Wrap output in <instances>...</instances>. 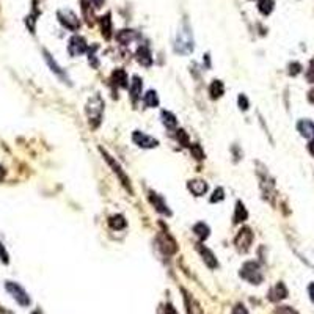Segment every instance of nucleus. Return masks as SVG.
<instances>
[{
    "mask_svg": "<svg viewBox=\"0 0 314 314\" xmlns=\"http://www.w3.org/2000/svg\"><path fill=\"white\" fill-rule=\"evenodd\" d=\"M193 49H195V41H193L192 28L187 21H182L175 41V52L181 55H189L193 52Z\"/></svg>",
    "mask_w": 314,
    "mask_h": 314,
    "instance_id": "f257e3e1",
    "label": "nucleus"
},
{
    "mask_svg": "<svg viewBox=\"0 0 314 314\" xmlns=\"http://www.w3.org/2000/svg\"><path fill=\"white\" fill-rule=\"evenodd\" d=\"M104 107H106V102L99 93L93 94L88 99L87 106H85V113H87V118H88L91 129H97L99 124H101L102 115H104Z\"/></svg>",
    "mask_w": 314,
    "mask_h": 314,
    "instance_id": "f03ea898",
    "label": "nucleus"
},
{
    "mask_svg": "<svg viewBox=\"0 0 314 314\" xmlns=\"http://www.w3.org/2000/svg\"><path fill=\"white\" fill-rule=\"evenodd\" d=\"M239 277L242 280L248 281L250 284H261L264 281V274L261 270V266L256 261H247L242 264L239 270Z\"/></svg>",
    "mask_w": 314,
    "mask_h": 314,
    "instance_id": "7ed1b4c3",
    "label": "nucleus"
},
{
    "mask_svg": "<svg viewBox=\"0 0 314 314\" xmlns=\"http://www.w3.org/2000/svg\"><path fill=\"white\" fill-rule=\"evenodd\" d=\"M99 152L102 154V157L106 159V162L109 164V167L113 170V173H115L117 176H118V179H120V182L123 184V187L129 192L131 195H134V189H132V184H131V179H129V176H127L126 173H124V170H123V167L113 159V157L102 148V146H99Z\"/></svg>",
    "mask_w": 314,
    "mask_h": 314,
    "instance_id": "20e7f679",
    "label": "nucleus"
},
{
    "mask_svg": "<svg viewBox=\"0 0 314 314\" xmlns=\"http://www.w3.org/2000/svg\"><path fill=\"white\" fill-rule=\"evenodd\" d=\"M253 239H254V234L251 231V228L242 226L240 230L237 231L236 237H234V245H236L237 251L239 253H247L251 248Z\"/></svg>",
    "mask_w": 314,
    "mask_h": 314,
    "instance_id": "39448f33",
    "label": "nucleus"
},
{
    "mask_svg": "<svg viewBox=\"0 0 314 314\" xmlns=\"http://www.w3.org/2000/svg\"><path fill=\"white\" fill-rule=\"evenodd\" d=\"M5 289L11 294V297L16 300L21 306H28L32 303L30 300V295L27 294V291L21 286L19 283H14V281H7L5 283Z\"/></svg>",
    "mask_w": 314,
    "mask_h": 314,
    "instance_id": "423d86ee",
    "label": "nucleus"
},
{
    "mask_svg": "<svg viewBox=\"0 0 314 314\" xmlns=\"http://www.w3.org/2000/svg\"><path fill=\"white\" fill-rule=\"evenodd\" d=\"M57 19L59 22L71 32H77L80 27V21L71 10H59L57 11Z\"/></svg>",
    "mask_w": 314,
    "mask_h": 314,
    "instance_id": "0eeeda50",
    "label": "nucleus"
},
{
    "mask_svg": "<svg viewBox=\"0 0 314 314\" xmlns=\"http://www.w3.org/2000/svg\"><path fill=\"white\" fill-rule=\"evenodd\" d=\"M157 244H159L161 250L167 256H171V254H175L178 251L176 240L173 239V236H171L168 231H161L159 233V236H157Z\"/></svg>",
    "mask_w": 314,
    "mask_h": 314,
    "instance_id": "6e6552de",
    "label": "nucleus"
},
{
    "mask_svg": "<svg viewBox=\"0 0 314 314\" xmlns=\"http://www.w3.org/2000/svg\"><path fill=\"white\" fill-rule=\"evenodd\" d=\"M132 141L138 148H143V149H154L159 146V140L145 134V132H141V131L132 132Z\"/></svg>",
    "mask_w": 314,
    "mask_h": 314,
    "instance_id": "1a4fd4ad",
    "label": "nucleus"
},
{
    "mask_svg": "<svg viewBox=\"0 0 314 314\" xmlns=\"http://www.w3.org/2000/svg\"><path fill=\"white\" fill-rule=\"evenodd\" d=\"M88 50L87 47V41H85L83 36L80 35H74L73 38L69 39V44H68V54L71 57H79L82 54H85Z\"/></svg>",
    "mask_w": 314,
    "mask_h": 314,
    "instance_id": "9d476101",
    "label": "nucleus"
},
{
    "mask_svg": "<svg viewBox=\"0 0 314 314\" xmlns=\"http://www.w3.org/2000/svg\"><path fill=\"white\" fill-rule=\"evenodd\" d=\"M148 198H149V203L154 206V209L159 212V214H162V216H167V217H171V209L168 207V204H167V201L164 199V196L162 195H159V193H155L154 190H149V195H148Z\"/></svg>",
    "mask_w": 314,
    "mask_h": 314,
    "instance_id": "9b49d317",
    "label": "nucleus"
},
{
    "mask_svg": "<svg viewBox=\"0 0 314 314\" xmlns=\"http://www.w3.org/2000/svg\"><path fill=\"white\" fill-rule=\"evenodd\" d=\"M42 55H44V60H46V63H47V66L50 68V71L52 73L57 76V77H60L63 82H68V83H71V80H69V77H68V74H66V71L55 62V59L54 57L46 50V49H42Z\"/></svg>",
    "mask_w": 314,
    "mask_h": 314,
    "instance_id": "f8f14e48",
    "label": "nucleus"
},
{
    "mask_svg": "<svg viewBox=\"0 0 314 314\" xmlns=\"http://www.w3.org/2000/svg\"><path fill=\"white\" fill-rule=\"evenodd\" d=\"M258 176H259V181H261V189H263L264 196L266 198L269 196V201L272 203V198L270 196H275V182H274V179L269 176L267 171H258Z\"/></svg>",
    "mask_w": 314,
    "mask_h": 314,
    "instance_id": "ddd939ff",
    "label": "nucleus"
},
{
    "mask_svg": "<svg viewBox=\"0 0 314 314\" xmlns=\"http://www.w3.org/2000/svg\"><path fill=\"white\" fill-rule=\"evenodd\" d=\"M196 250H198V253L201 254V258H203V261H204V264L209 267V269H219V259L216 258V254H214V251L211 250V248H207L206 245H203V244H198L196 245Z\"/></svg>",
    "mask_w": 314,
    "mask_h": 314,
    "instance_id": "4468645a",
    "label": "nucleus"
},
{
    "mask_svg": "<svg viewBox=\"0 0 314 314\" xmlns=\"http://www.w3.org/2000/svg\"><path fill=\"white\" fill-rule=\"evenodd\" d=\"M187 189L193 196H203V195L207 193L209 185L203 179H192V181L187 182Z\"/></svg>",
    "mask_w": 314,
    "mask_h": 314,
    "instance_id": "2eb2a0df",
    "label": "nucleus"
},
{
    "mask_svg": "<svg viewBox=\"0 0 314 314\" xmlns=\"http://www.w3.org/2000/svg\"><path fill=\"white\" fill-rule=\"evenodd\" d=\"M288 288H286V284H284L283 281L277 283L275 286L269 291V300L270 302H280L283 300V298H286L288 297Z\"/></svg>",
    "mask_w": 314,
    "mask_h": 314,
    "instance_id": "dca6fc26",
    "label": "nucleus"
},
{
    "mask_svg": "<svg viewBox=\"0 0 314 314\" xmlns=\"http://www.w3.org/2000/svg\"><path fill=\"white\" fill-rule=\"evenodd\" d=\"M141 91H143V80L140 76H132V80L129 83V94L132 102H137L141 97Z\"/></svg>",
    "mask_w": 314,
    "mask_h": 314,
    "instance_id": "f3484780",
    "label": "nucleus"
},
{
    "mask_svg": "<svg viewBox=\"0 0 314 314\" xmlns=\"http://www.w3.org/2000/svg\"><path fill=\"white\" fill-rule=\"evenodd\" d=\"M112 82L118 88H127L129 87V77H127L126 71L123 68H118L112 73Z\"/></svg>",
    "mask_w": 314,
    "mask_h": 314,
    "instance_id": "a211bd4d",
    "label": "nucleus"
},
{
    "mask_svg": "<svg viewBox=\"0 0 314 314\" xmlns=\"http://www.w3.org/2000/svg\"><path fill=\"white\" fill-rule=\"evenodd\" d=\"M184 303H185V309H187V314H204L203 312V308L199 306V303L195 300V298L187 292V291H184Z\"/></svg>",
    "mask_w": 314,
    "mask_h": 314,
    "instance_id": "6ab92c4d",
    "label": "nucleus"
},
{
    "mask_svg": "<svg viewBox=\"0 0 314 314\" xmlns=\"http://www.w3.org/2000/svg\"><path fill=\"white\" fill-rule=\"evenodd\" d=\"M137 60L141 66L149 68L152 65V54L148 46H138L137 49Z\"/></svg>",
    "mask_w": 314,
    "mask_h": 314,
    "instance_id": "aec40b11",
    "label": "nucleus"
},
{
    "mask_svg": "<svg viewBox=\"0 0 314 314\" xmlns=\"http://www.w3.org/2000/svg\"><path fill=\"white\" fill-rule=\"evenodd\" d=\"M297 131L300 132L302 137L312 140L314 138V123L311 120H300L297 123Z\"/></svg>",
    "mask_w": 314,
    "mask_h": 314,
    "instance_id": "412c9836",
    "label": "nucleus"
},
{
    "mask_svg": "<svg viewBox=\"0 0 314 314\" xmlns=\"http://www.w3.org/2000/svg\"><path fill=\"white\" fill-rule=\"evenodd\" d=\"M192 231H193V234L201 240V242H204L209 236H211V228H209V225L207 223H204V222H198V223H195L193 226H192Z\"/></svg>",
    "mask_w": 314,
    "mask_h": 314,
    "instance_id": "4be33fe9",
    "label": "nucleus"
},
{
    "mask_svg": "<svg viewBox=\"0 0 314 314\" xmlns=\"http://www.w3.org/2000/svg\"><path fill=\"white\" fill-rule=\"evenodd\" d=\"M248 219V211L245 207V204L240 201L236 203V209H234V216H233V223H244L245 220Z\"/></svg>",
    "mask_w": 314,
    "mask_h": 314,
    "instance_id": "5701e85b",
    "label": "nucleus"
},
{
    "mask_svg": "<svg viewBox=\"0 0 314 314\" xmlns=\"http://www.w3.org/2000/svg\"><path fill=\"white\" fill-rule=\"evenodd\" d=\"M209 94H211V99H220L225 94V85H223V82L219 80V79H214L211 82V87H209Z\"/></svg>",
    "mask_w": 314,
    "mask_h": 314,
    "instance_id": "b1692460",
    "label": "nucleus"
},
{
    "mask_svg": "<svg viewBox=\"0 0 314 314\" xmlns=\"http://www.w3.org/2000/svg\"><path fill=\"white\" fill-rule=\"evenodd\" d=\"M161 118H162V123L167 129H176L178 127V118L175 113H171L170 110H162Z\"/></svg>",
    "mask_w": 314,
    "mask_h": 314,
    "instance_id": "393cba45",
    "label": "nucleus"
},
{
    "mask_svg": "<svg viewBox=\"0 0 314 314\" xmlns=\"http://www.w3.org/2000/svg\"><path fill=\"white\" fill-rule=\"evenodd\" d=\"M99 25H101L102 36L106 39H110L112 38V19H110V13H107L106 16L99 18Z\"/></svg>",
    "mask_w": 314,
    "mask_h": 314,
    "instance_id": "a878e982",
    "label": "nucleus"
},
{
    "mask_svg": "<svg viewBox=\"0 0 314 314\" xmlns=\"http://www.w3.org/2000/svg\"><path fill=\"white\" fill-rule=\"evenodd\" d=\"M109 226L115 231H121L127 226V222H126L124 216H121V214H115V216H112L109 219Z\"/></svg>",
    "mask_w": 314,
    "mask_h": 314,
    "instance_id": "bb28decb",
    "label": "nucleus"
},
{
    "mask_svg": "<svg viewBox=\"0 0 314 314\" xmlns=\"http://www.w3.org/2000/svg\"><path fill=\"white\" fill-rule=\"evenodd\" d=\"M143 104L148 107V109H155L159 107V96H157V91L154 90H149L143 94Z\"/></svg>",
    "mask_w": 314,
    "mask_h": 314,
    "instance_id": "cd10ccee",
    "label": "nucleus"
},
{
    "mask_svg": "<svg viewBox=\"0 0 314 314\" xmlns=\"http://www.w3.org/2000/svg\"><path fill=\"white\" fill-rule=\"evenodd\" d=\"M134 38H135L134 30H120V32L117 33V41L120 42V44H123V46L131 44Z\"/></svg>",
    "mask_w": 314,
    "mask_h": 314,
    "instance_id": "c85d7f7f",
    "label": "nucleus"
},
{
    "mask_svg": "<svg viewBox=\"0 0 314 314\" xmlns=\"http://www.w3.org/2000/svg\"><path fill=\"white\" fill-rule=\"evenodd\" d=\"M274 8H275L274 0H259L258 2V10L263 16H269V14L274 11Z\"/></svg>",
    "mask_w": 314,
    "mask_h": 314,
    "instance_id": "c756f323",
    "label": "nucleus"
},
{
    "mask_svg": "<svg viewBox=\"0 0 314 314\" xmlns=\"http://www.w3.org/2000/svg\"><path fill=\"white\" fill-rule=\"evenodd\" d=\"M190 154L195 161H204L206 159V154H204V149L201 148L199 143H192L190 145Z\"/></svg>",
    "mask_w": 314,
    "mask_h": 314,
    "instance_id": "7c9ffc66",
    "label": "nucleus"
},
{
    "mask_svg": "<svg viewBox=\"0 0 314 314\" xmlns=\"http://www.w3.org/2000/svg\"><path fill=\"white\" fill-rule=\"evenodd\" d=\"M176 140L179 141V145H182V146H189L190 148V140H189V135H187V132H185L184 129H178L176 131Z\"/></svg>",
    "mask_w": 314,
    "mask_h": 314,
    "instance_id": "2f4dec72",
    "label": "nucleus"
},
{
    "mask_svg": "<svg viewBox=\"0 0 314 314\" xmlns=\"http://www.w3.org/2000/svg\"><path fill=\"white\" fill-rule=\"evenodd\" d=\"M96 50H97V46L94 44L93 47L88 49V63L91 65V68L97 69L99 68V60H97V57H96Z\"/></svg>",
    "mask_w": 314,
    "mask_h": 314,
    "instance_id": "473e14b6",
    "label": "nucleus"
},
{
    "mask_svg": "<svg viewBox=\"0 0 314 314\" xmlns=\"http://www.w3.org/2000/svg\"><path fill=\"white\" fill-rule=\"evenodd\" d=\"M80 4H82V11L85 14V19H87L88 25H93V16H90V5L91 2H88V0H80Z\"/></svg>",
    "mask_w": 314,
    "mask_h": 314,
    "instance_id": "72a5a7b5",
    "label": "nucleus"
},
{
    "mask_svg": "<svg viewBox=\"0 0 314 314\" xmlns=\"http://www.w3.org/2000/svg\"><path fill=\"white\" fill-rule=\"evenodd\" d=\"M223 199H225V190H223V187H217L216 190H214L209 201L211 203H220V201H223Z\"/></svg>",
    "mask_w": 314,
    "mask_h": 314,
    "instance_id": "f704fd0d",
    "label": "nucleus"
},
{
    "mask_svg": "<svg viewBox=\"0 0 314 314\" xmlns=\"http://www.w3.org/2000/svg\"><path fill=\"white\" fill-rule=\"evenodd\" d=\"M237 106H239V109H240V110L247 112V110L250 109L248 97H247L245 94H239V97H237Z\"/></svg>",
    "mask_w": 314,
    "mask_h": 314,
    "instance_id": "c9c22d12",
    "label": "nucleus"
},
{
    "mask_svg": "<svg viewBox=\"0 0 314 314\" xmlns=\"http://www.w3.org/2000/svg\"><path fill=\"white\" fill-rule=\"evenodd\" d=\"M0 261H2L4 264H8L10 263V254L5 248V245L2 244V240H0Z\"/></svg>",
    "mask_w": 314,
    "mask_h": 314,
    "instance_id": "e433bc0d",
    "label": "nucleus"
},
{
    "mask_svg": "<svg viewBox=\"0 0 314 314\" xmlns=\"http://www.w3.org/2000/svg\"><path fill=\"white\" fill-rule=\"evenodd\" d=\"M274 314H298V312L291 306H278V308H275Z\"/></svg>",
    "mask_w": 314,
    "mask_h": 314,
    "instance_id": "4c0bfd02",
    "label": "nucleus"
},
{
    "mask_svg": "<svg viewBox=\"0 0 314 314\" xmlns=\"http://www.w3.org/2000/svg\"><path fill=\"white\" fill-rule=\"evenodd\" d=\"M300 73H302V65L300 63L294 62V63L289 65V76H297V74H300Z\"/></svg>",
    "mask_w": 314,
    "mask_h": 314,
    "instance_id": "58836bf2",
    "label": "nucleus"
},
{
    "mask_svg": "<svg viewBox=\"0 0 314 314\" xmlns=\"http://www.w3.org/2000/svg\"><path fill=\"white\" fill-rule=\"evenodd\" d=\"M306 80H308L309 83H314V60L309 63V68H308V71H306Z\"/></svg>",
    "mask_w": 314,
    "mask_h": 314,
    "instance_id": "ea45409f",
    "label": "nucleus"
},
{
    "mask_svg": "<svg viewBox=\"0 0 314 314\" xmlns=\"http://www.w3.org/2000/svg\"><path fill=\"white\" fill-rule=\"evenodd\" d=\"M231 314H248V311H247V308H245L244 305H242V303H237V305L233 308Z\"/></svg>",
    "mask_w": 314,
    "mask_h": 314,
    "instance_id": "a19ab883",
    "label": "nucleus"
},
{
    "mask_svg": "<svg viewBox=\"0 0 314 314\" xmlns=\"http://www.w3.org/2000/svg\"><path fill=\"white\" fill-rule=\"evenodd\" d=\"M164 312L165 314H179L178 311H176V308L171 305V303H167L165 306H164Z\"/></svg>",
    "mask_w": 314,
    "mask_h": 314,
    "instance_id": "79ce46f5",
    "label": "nucleus"
},
{
    "mask_svg": "<svg viewBox=\"0 0 314 314\" xmlns=\"http://www.w3.org/2000/svg\"><path fill=\"white\" fill-rule=\"evenodd\" d=\"M308 294H309V298H311V302L314 303V283H311L309 286H308Z\"/></svg>",
    "mask_w": 314,
    "mask_h": 314,
    "instance_id": "37998d69",
    "label": "nucleus"
},
{
    "mask_svg": "<svg viewBox=\"0 0 314 314\" xmlns=\"http://www.w3.org/2000/svg\"><path fill=\"white\" fill-rule=\"evenodd\" d=\"M90 2L94 5V8H102V5H104L106 0H90Z\"/></svg>",
    "mask_w": 314,
    "mask_h": 314,
    "instance_id": "c03bdc74",
    "label": "nucleus"
},
{
    "mask_svg": "<svg viewBox=\"0 0 314 314\" xmlns=\"http://www.w3.org/2000/svg\"><path fill=\"white\" fill-rule=\"evenodd\" d=\"M308 151H309V154L314 157V138L309 140V143H308Z\"/></svg>",
    "mask_w": 314,
    "mask_h": 314,
    "instance_id": "a18cd8bd",
    "label": "nucleus"
},
{
    "mask_svg": "<svg viewBox=\"0 0 314 314\" xmlns=\"http://www.w3.org/2000/svg\"><path fill=\"white\" fill-rule=\"evenodd\" d=\"M308 101H309L311 104H314V88L308 93Z\"/></svg>",
    "mask_w": 314,
    "mask_h": 314,
    "instance_id": "49530a36",
    "label": "nucleus"
},
{
    "mask_svg": "<svg viewBox=\"0 0 314 314\" xmlns=\"http://www.w3.org/2000/svg\"><path fill=\"white\" fill-rule=\"evenodd\" d=\"M0 314H13L11 311H8V309H5V308H2L0 306Z\"/></svg>",
    "mask_w": 314,
    "mask_h": 314,
    "instance_id": "de8ad7c7",
    "label": "nucleus"
},
{
    "mask_svg": "<svg viewBox=\"0 0 314 314\" xmlns=\"http://www.w3.org/2000/svg\"><path fill=\"white\" fill-rule=\"evenodd\" d=\"M33 314H39V312H33Z\"/></svg>",
    "mask_w": 314,
    "mask_h": 314,
    "instance_id": "09e8293b",
    "label": "nucleus"
}]
</instances>
